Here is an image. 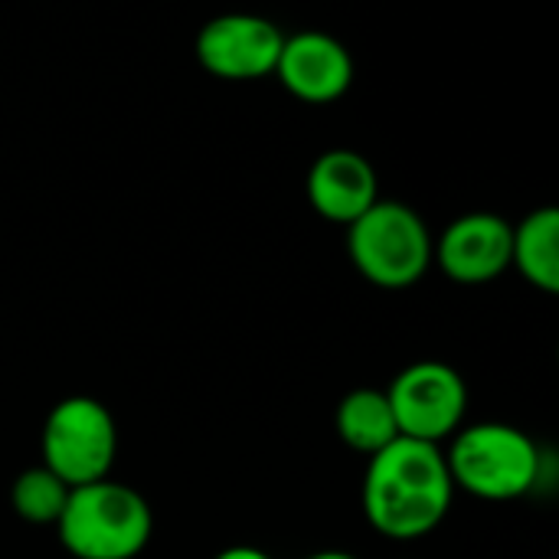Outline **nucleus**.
I'll return each instance as SVG.
<instances>
[{"label":"nucleus","instance_id":"obj_1","mask_svg":"<svg viewBox=\"0 0 559 559\" xmlns=\"http://www.w3.org/2000/svg\"><path fill=\"white\" fill-rule=\"evenodd\" d=\"M452 498L455 485L439 445L400 436L370 455L360 501L367 524L386 540L413 544L436 534Z\"/></svg>","mask_w":559,"mask_h":559},{"label":"nucleus","instance_id":"obj_2","mask_svg":"<svg viewBox=\"0 0 559 559\" xmlns=\"http://www.w3.org/2000/svg\"><path fill=\"white\" fill-rule=\"evenodd\" d=\"M56 534L75 559H134L154 534V514L141 491L102 478L69 488Z\"/></svg>","mask_w":559,"mask_h":559},{"label":"nucleus","instance_id":"obj_3","mask_svg":"<svg viewBox=\"0 0 559 559\" xmlns=\"http://www.w3.org/2000/svg\"><path fill=\"white\" fill-rule=\"evenodd\" d=\"M452 485L481 501H518L540 481L537 442L508 423H475L445 452Z\"/></svg>","mask_w":559,"mask_h":559},{"label":"nucleus","instance_id":"obj_4","mask_svg":"<svg viewBox=\"0 0 559 559\" xmlns=\"http://www.w3.org/2000/svg\"><path fill=\"white\" fill-rule=\"evenodd\" d=\"M354 269L377 288H409L432 265V236L423 216L400 200H377L347 226Z\"/></svg>","mask_w":559,"mask_h":559},{"label":"nucleus","instance_id":"obj_5","mask_svg":"<svg viewBox=\"0 0 559 559\" xmlns=\"http://www.w3.org/2000/svg\"><path fill=\"white\" fill-rule=\"evenodd\" d=\"M39 452L43 465L69 488L102 481L111 475L118 455L115 416L92 396H66L43 423Z\"/></svg>","mask_w":559,"mask_h":559},{"label":"nucleus","instance_id":"obj_6","mask_svg":"<svg viewBox=\"0 0 559 559\" xmlns=\"http://www.w3.org/2000/svg\"><path fill=\"white\" fill-rule=\"evenodd\" d=\"M386 400L393 406L400 436L439 445L462 429L468 386L455 367L442 360H419L396 373Z\"/></svg>","mask_w":559,"mask_h":559},{"label":"nucleus","instance_id":"obj_7","mask_svg":"<svg viewBox=\"0 0 559 559\" xmlns=\"http://www.w3.org/2000/svg\"><path fill=\"white\" fill-rule=\"evenodd\" d=\"M285 33L255 13H223L197 33L200 66L226 82H252L275 75Z\"/></svg>","mask_w":559,"mask_h":559},{"label":"nucleus","instance_id":"obj_8","mask_svg":"<svg viewBox=\"0 0 559 559\" xmlns=\"http://www.w3.org/2000/svg\"><path fill=\"white\" fill-rule=\"evenodd\" d=\"M514 226L498 213H465L432 242V262L459 285H485L511 269Z\"/></svg>","mask_w":559,"mask_h":559},{"label":"nucleus","instance_id":"obj_9","mask_svg":"<svg viewBox=\"0 0 559 559\" xmlns=\"http://www.w3.org/2000/svg\"><path fill=\"white\" fill-rule=\"evenodd\" d=\"M275 75L295 98L308 105H328V102H337L350 88L354 59H350V49L331 33L305 29V33L285 36Z\"/></svg>","mask_w":559,"mask_h":559},{"label":"nucleus","instance_id":"obj_10","mask_svg":"<svg viewBox=\"0 0 559 559\" xmlns=\"http://www.w3.org/2000/svg\"><path fill=\"white\" fill-rule=\"evenodd\" d=\"M308 200L318 216L350 226L380 200L377 170L364 154L350 147L324 151L308 170Z\"/></svg>","mask_w":559,"mask_h":559},{"label":"nucleus","instance_id":"obj_11","mask_svg":"<svg viewBox=\"0 0 559 559\" xmlns=\"http://www.w3.org/2000/svg\"><path fill=\"white\" fill-rule=\"evenodd\" d=\"M511 265L534 288L557 295L559 292V213L540 206L514 226L511 236Z\"/></svg>","mask_w":559,"mask_h":559},{"label":"nucleus","instance_id":"obj_12","mask_svg":"<svg viewBox=\"0 0 559 559\" xmlns=\"http://www.w3.org/2000/svg\"><path fill=\"white\" fill-rule=\"evenodd\" d=\"M334 429L347 449L364 452V455H377L393 439H400L396 416H393V406L386 400V390H370V386L350 390L337 403Z\"/></svg>","mask_w":559,"mask_h":559},{"label":"nucleus","instance_id":"obj_13","mask_svg":"<svg viewBox=\"0 0 559 559\" xmlns=\"http://www.w3.org/2000/svg\"><path fill=\"white\" fill-rule=\"evenodd\" d=\"M66 498H69V485L59 481L46 465H33L20 472L10 488V508L16 511V518L26 524H39V527L46 524L56 527L66 508Z\"/></svg>","mask_w":559,"mask_h":559},{"label":"nucleus","instance_id":"obj_14","mask_svg":"<svg viewBox=\"0 0 559 559\" xmlns=\"http://www.w3.org/2000/svg\"><path fill=\"white\" fill-rule=\"evenodd\" d=\"M213 559H275L269 557L265 550H259V547H226V550H219Z\"/></svg>","mask_w":559,"mask_h":559},{"label":"nucleus","instance_id":"obj_15","mask_svg":"<svg viewBox=\"0 0 559 559\" xmlns=\"http://www.w3.org/2000/svg\"><path fill=\"white\" fill-rule=\"evenodd\" d=\"M305 559H360V557L344 554V550H321V554H311V557H305Z\"/></svg>","mask_w":559,"mask_h":559}]
</instances>
